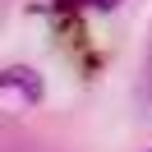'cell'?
<instances>
[{"instance_id": "obj_2", "label": "cell", "mask_w": 152, "mask_h": 152, "mask_svg": "<svg viewBox=\"0 0 152 152\" xmlns=\"http://www.w3.org/2000/svg\"><path fill=\"white\" fill-rule=\"evenodd\" d=\"M88 5H97V10H115L120 0H88Z\"/></svg>"}, {"instance_id": "obj_1", "label": "cell", "mask_w": 152, "mask_h": 152, "mask_svg": "<svg viewBox=\"0 0 152 152\" xmlns=\"http://www.w3.org/2000/svg\"><path fill=\"white\" fill-rule=\"evenodd\" d=\"M0 88H19L23 102H42V78L32 74L28 65H10V69H0Z\"/></svg>"}]
</instances>
